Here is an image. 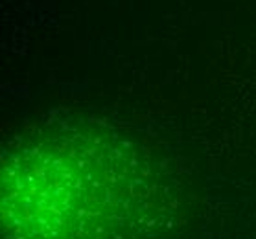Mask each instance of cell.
I'll use <instances>...</instances> for the list:
<instances>
[{
    "label": "cell",
    "mask_w": 256,
    "mask_h": 239,
    "mask_svg": "<svg viewBox=\"0 0 256 239\" xmlns=\"http://www.w3.org/2000/svg\"><path fill=\"white\" fill-rule=\"evenodd\" d=\"M94 149L30 147L4 166L8 239H140L155 203L140 177Z\"/></svg>",
    "instance_id": "obj_1"
}]
</instances>
